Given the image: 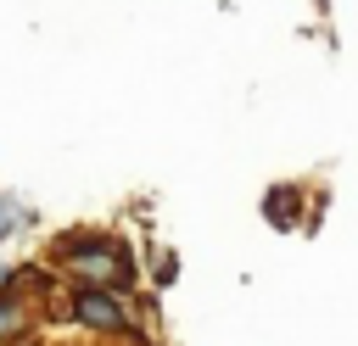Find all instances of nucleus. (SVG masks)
Returning a JSON list of instances; mask_svg holds the SVG:
<instances>
[{
  "label": "nucleus",
  "instance_id": "2",
  "mask_svg": "<svg viewBox=\"0 0 358 346\" xmlns=\"http://www.w3.org/2000/svg\"><path fill=\"white\" fill-rule=\"evenodd\" d=\"M73 318L95 335H129V307H123V296H106V290H78Z\"/></svg>",
  "mask_w": 358,
  "mask_h": 346
},
{
  "label": "nucleus",
  "instance_id": "5",
  "mask_svg": "<svg viewBox=\"0 0 358 346\" xmlns=\"http://www.w3.org/2000/svg\"><path fill=\"white\" fill-rule=\"evenodd\" d=\"M173 279H179V257H162L157 262V285H173Z\"/></svg>",
  "mask_w": 358,
  "mask_h": 346
},
{
  "label": "nucleus",
  "instance_id": "1",
  "mask_svg": "<svg viewBox=\"0 0 358 346\" xmlns=\"http://www.w3.org/2000/svg\"><path fill=\"white\" fill-rule=\"evenodd\" d=\"M56 262H62V273H67L78 290H106V296H117V290L134 285V257H129V246L112 240V234H95V229L62 234V240H56Z\"/></svg>",
  "mask_w": 358,
  "mask_h": 346
},
{
  "label": "nucleus",
  "instance_id": "4",
  "mask_svg": "<svg viewBox=\"0 0 358 346\" xmlns=\"http://www.w3.org/2000/svg\"><path fill=\"white\" fill-rule=\"evenodd\" d=\"M263 212H268L274 229H291V223H296V190H285V184L268 190V195H263Z\"/></svg>",
  "mask_w": 358,
  "mask_h": 346
},
{
  "label": "nucleus",
  "instance_id": "3",
  "mask_svg": "<svg viewBox=\"0 0 358 346\" xmlns=\"http://www.w3.org/2000/svg\"><path fill=\"white\" fill-rule=\"evenodd\" d=\"M34 324V301L22 290H0V346H17Z\"/></svg>",
  "mask_w": 358,
  "mask_h": 346
},
{
  "label": "nucleus",
  "instance_id": "6",
  "mask_svg": "<svg viewBox=\"0 0 358 346\" xmlns=\"http://www.w3.org/2000/svg\"><path fill=\"white\" fill-rule=\"evenodd\" d=\"M6 223H11V206H6V201H0V234H11V229H6Z\"/></svg>",
  "mask_w": 358,
  "mask_h": 346
}]
</instances>
